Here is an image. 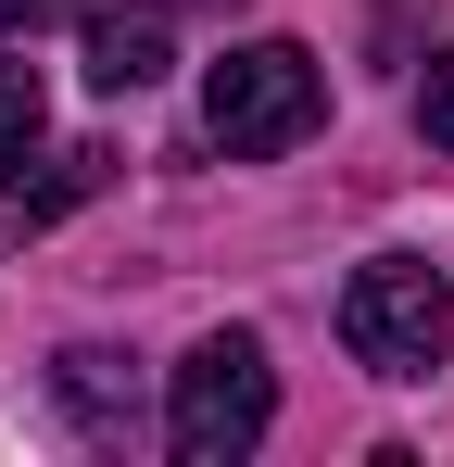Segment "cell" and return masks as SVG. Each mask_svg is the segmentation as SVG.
I'll list each match as a JSON object with an SVG mask.
<instances>
[{
	"instance_id": "6da1fadb",
	"label": "cell",
	"mask_w": 454,
	"mask_h": 467,
	"mask_svg": "<svg viewBox=\"0 0 454 467\" xmlns=\"http://www.w3.org/2000/svg\"><path fill=\"white\" fill-rule=\"evenodd\" d=\"M315 127H328V77H315V51H291V38H253V51H227L215 77H202V140L227 164H265V152H291V140H315Z\"/></svg>"
},
{
	"instance_id": "7a4b0ae2",
	"label": "cell",
	"mask_w": 454,
	"mask_h": 467,
	"mask_svg": "<svg viewBox=\"0 0 454 467\" xmlns=\"http://www.w3.org/2000/svg\"><path fill=\"white\" fill-rule=\"evenodd\" d=\"M265 417H278V367H265V341L253 328H215V341H190V367L164 391V442L190 467H240L265 442Z\"/></svg>"
},
{
	"instance_id": "3957f363",
	"label": "cell",
	"mask_w": 454,
	"mask_h": 467,
	"mask_svg": "<svg viewBox=\"0 0 454 467\" xmlns=\"http://www.w3.org/2000/svg\"><path fill=\"white\" fill-rule=\"evenodd\" d=\"M341 341H354V367H378V379H429L454 341V291L442 265H354V291H341Z\"/></svg>"
},
{
	"instance_id": "277c9868",
	"label": "cell",
	"mask_w": 454,
	"mask_h": 467,
	"mask_svg": "<svg viewBox=\"0 0 454 467\" xmlns=\"http://www.w3.org/2000/svg\"><path fill=\"white\" fill-rule=\"evenodd\" d=\"M164 64H177V51H164V13H127V0H101V13H88V88H101V101L151 88Z\"/></svg>"
},
{
	"instance_id": "5b68a950",
	"label": "cell",
	"mask_w": 454,
	"mask_h": 467,
	"mask_svg": "<svg viewBox=\"0 0 454 467\" xmlns=\"http://www.w3.org/2000/svg\"><path fill=\"white\" fill-rule=\"evenodd\" d=\"M51 391H64V417L88 430V442H127V430H139V379H127V354H88V341H76L64 367H51Z\"/></svg>"
},
{
	"instance_id": "8992f818",
	"label": "cell",
	"mask_w": 454,
	"mask_h": 467,
	"mask_svg": "<svg viewBox=\"0 0 454 467\" xmlns=\"http://www.w3.org/2000/svg\"><path fill=\"white\" fill-rule=\"evenodd\" d=\"M38 127H51L38 77H26V64H0V202L26 190V152H38Z\"/></svg>"
},
{
	"instance_id": "52a82bcc",
	"label": "cell",
	"mask_w": 454,
	"mask_h": 467,
	"mask_svg": "<svg viewBox=\"0 0 454 467\" xmlns=\"http://www.w3.org/2000/svg\"><path fill=\"white\" fill-rule=\"evenodd\" d=\"M101 177H114V152H64L38 190H13V228H51V215H64V202H88Z\"/></svg>"
},
{
	"instance_id": "ba28073f",
	"label": "cell",
	"mask_w": 454,
	"mask_h": 467,
	"mask_svg": "<svg viewBox=\"0 0 454 467\" xmlns=\"http://www.w3.org/2000/svg\"><path fill=\"white\" fill-rule=\"evenodd\" d=\"M417 127H429V152H454V51L417 77Z\"/></svg>"
},
{
	"instance_id": "9c48e42d",
	"label": "cell",
	"mask_w": 454,
	"mask_h": 467,
	"mask_svg": "<svg viewBox=\"0 0 454 467\" xmlns=\"http://www.w3.org/2000/svg\"><path fill=\"white\" fill-rule=\"evenodd\" d=\"M38 13H64V0H0V26H38Z\"/></svg>"
},
{
	"instance_id": "30bf717a",
	"label": "cell",
	"mask_w": 454,
	"mask_h": 467,
	"mask_svg": "<svg viewBox=\"0 0 454 467\" xmlns=\"http://www.w3.org/2000/svg\"><path fill=\"white\" fill-rule=\"evenodd\" d=\"M177 13H240V0H177Z\"/></svg>"
}]
</instances>
